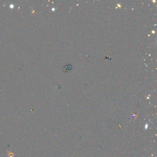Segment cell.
Here are the masks:
<instances>
[{"label": "cell", "instance_id": "6da1fadb", "mask_svg": "<svg viewBox=\"0 0 157 157\" xmlns=\"http://www.w3.org/2000/svg\"><path fill=\"white\" fill-rule=\"evenodd\" d=\"M14 154L13 152H9L8 153V157H14Z\"/></svg>", "mask_w": 157, "mask_h": 157}]
</instances>
